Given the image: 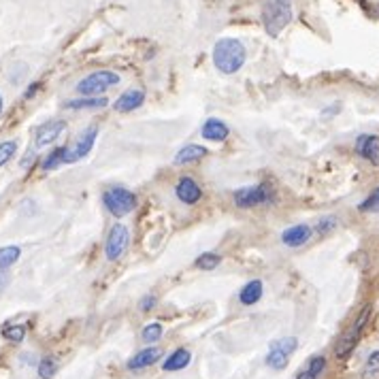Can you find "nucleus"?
<instances>
[{"label": "nucleus", "mask_w": 379, "mask_h": 379, "mask_svg": "<svg viewBox=\"0 0 379 379\" xmlns=\"http://www.w3.org/2000/svg\"><path fill=\"white\" fill-rule=\"evenodd\" d=\"M245 45L235 37H224L213 47V64L224 75H235L245 64Z\"/></svg>", "instance_id": "1"}, {"label": "nucleus", "mask_w": 379, "mask_h": 379, "mask_svg": "<svg viewBox=\"0 0 379 379\" xmlns=\"http://www.w3.org/2000/svg\"><path fill=\"white\" fill-rule=\"evenodd\" d=\"M292 22L290 0H264L262 5V26L271 37H277Z\"/></svg>", "instance_id": "2"}, {"label": "nucleus", "mask_w": 379, "mask_h": 379, "mask_svg": "<svg viewBox=\"0 0 379 379\" xmlns=\"http://www.w3.org/2000/svg\"><path fill=\"white\" fill-rule=\"evenodd\" d=\"M371 311H373L371 305L362 307V311L358 314V318L354 320V324H352V326L341 335V339L337 341V345H335V356H337L339 360H345V358L356 349V345H358V341H360V337H362L366 324H368Z\"/></svg>", "instance_id": "3"}, {"label": "nucleus", "mask_w": 379, "mask_h": 379, "mask_svg": "<svg viewBox=\"0 0 379 379\" xmlns=\"http://www.w3.org/2000/svg\"><path fill=\"white\" fill-rule=\"evenodd\" d=\"M117 84H120V75L117 72L96 70V72H90L88 77H84L75 90H77L82 96H96V94H103V92H107L109 88H113Z\"/></svg>", "instance_id": "4"}, {"label": "nucleus", "mask_w": 379, "mask_h": 379, "mask_svg": "<svg viewBox=\"0 0 379 379\" xmlns=\"http://www.w3.org/2000/svg\"><path fill=\"white\" fill-rule=\"evenodd\" d=\"M103 203L111 215L124 217V215L132 213V209L136 207V196L128 188H109L103 194Z\"/></svg>", "instance_id": "5"}, {"label": "nucleus", "mask_w": 379, "mask_h": 379, "mask_svg": "<svg viewBox=\"0 0 379 379\" xmlns=\"http://www.w3.org/2000/svg\"><path fill=\"white\" fill-rule=\"evenodd\" d=\"M98 132H101L98 126H88L70 147H64V165H72V162L84 160L90 154V151L94 149Z\"/></svg>", "instance_id": "6"}, {"label": "nucleus", "mask_w": 379, "mask_h": 379, "mask_svg": "<svg viewBox=\"0 0 379 379\" xmlns=\"http://www.w3.org/2000/svg\"><path fill=\"white\" fill-rule=\"evenodd\" d=\"M233 198H235V205H237V207H241V209H252V207H258V205H269V203H273L275 192H273L266 184H258V186L239 188Z\"/></svg>", "instance_id": "7"}, {"label": "nucleus", "mask_w": 379, "mask_h": 379, "mask_svg": "<svg viewBox=\"0 0 379 379\" xmlns=\"http://www.w3.org/2000/svg\"><path fill=\"white\" fill-rule=\"evenodd\" d=\"M298 347V339L296 337H283L271 343L269 354H266V366L273 371H283L292 358V354Z\"/></svg>", "instance_id": "8"}, {"label": "nucleus", "mask_w": 379, "mask_h": 379, "mask_svg": "<svg viewBox=\"0 0 379 379\" xmlns=\"http://www.w3.org/2000/svg\"><path fill=\"white\" fill-rule=\"evenodd\" d=\"M130 243V233L124 224H113L111 231L107 235V243H105V256L107 260L115 262L124 256V252L128 250Z\"/></svg>", "instance_id": "9"}, {"label": "nucleus", "mask_w": 379, "mask_h": 379, "mask_svg": "<svg viewBox=\"0 0 379 379\" xmlns=\"http://www.w3.org/2000/svg\"><path fill=\"white\" fill-rule=\"evenodd\" d=\"M64 130H66V122H64V120H53V122L41 124V126L34 130V149H43V147L56 143Z\"/></svg>", "instance_id": "10"}, {"label": "nucleus", "mask_w": 379, "mask_h": 379, "mask_svg": "<svg viewBox=\"0 0 379 379\" xmlns=\"http://www.w3.org/2000/svg\"><path fill=\"white\" fill-rule=\"evenodd\" d=\"M160 358H162V349H160V347H156V345L143 347V349H139V352L126 362V368H128V371H143V368H147V366H151V364L160 362Z\"/></svg>", "instance_id": "11"}, {"label": "nucleus", "mask_w": 379, "mask_h": 379, "mask_svg": "<svg viewBox=\"0 0 379 379\" xmlns=\"http://www.w3.org/2000/svg\"><path fill=\"white\" fill-rule=\"evenodd\" d=\"M356 154L371 165L379 167V136L375 134H360L356 141Z\"/></svg>", "instance_id": "12"}, {"label": "nucleus", "mask_w": 379, "mask_h": 379, "mask_svg": "<svg viewBox=\"0 0 379 379\" xmlns=\"http://www.w3.org/2000/svg\"><path fill=\"white\" fill-rule=\"evenodd\" d=\"M314 231H311V226L307 224H296V226H290V229H285L281 233V241L283 245L288 248H300V245H305L309 239H311Z\"/></svg>", "instance_id": "13"}, {"label": "nucleus", "mask_w": 379, "mask_h": 379, "mask_svg": "<svg viewBox=\"0 0 379 379\" xmlns=\"http://www.w3.org/2000/svg\"><path fill=\"white\" fill-rule=\"evenodd\" d=\"M175 196L186 205H196L203 198V190L192 177H181L175 186Z\"/></svg>", "instance_id": "14"}, {"label": "nucleus", "mask_w": 379, "mask_h": 379, "mask_svg": "<svg viewBox=\"0 0 379 379\" xmlns=\"http://www.w3.org/2000/svg\"><path fill=\"white\" fill-rule=\"evenodd\" d=\"M207 156H209L207 147L196 145V143H190V145H186V147H181V149L177 151L175 158H173V162H175L177 167H186V165L198 162V160H203V158H207Z\"/></svg>", "instance_id": "15"}, {"label": "nucleus", "mask_w": 379, "mask_h": 379, "mask_svg": "<svg viewBox=\"0 0 379 379\" xmlns=\"http://www.w3.org/2000/svg\"><path fill=\"white\" fill-rule=\"evenodd\" d=\"M200 134H203V139H205V141L221 143V141H226V139H229L231 130H229V126H226L221 120H217V117H209V120L203 124V130H200Z\"/></svg>", "instance_id": "16"}, {"label": "nucleus", "mask_w": 379, "mask_h": 379, "mask_svg": "<svg viewBox=\"0 0 379 379\" xmlns=\"http://www.w3.org/2000/svg\"><path fill=\"white\" fill-rule=\"evenodd\" d=\"M143 101H145V92L143 90H139V88H132V90H126L117 101H115V111H120V113H130V111H134V109H139L141 105H143Z\"/></svg>", "instance_id": "17"}, {"label": "nucleus", "mask_w": 379, "mask_h": 379, "mask_svg": "<svg viewBox=\"0 0 379 379\" xmlns=\"http://www.w3.org/2000/svg\"><path fill=\"white\" fill-rule=\"evenodd\" d=\"M190 362H192V352L186 349V347H177L175 352H171L167 356V360L162 362V368L169 371V373L171 371H184Z\"/></svg>", "instance_id": "18"}, {"label": "nucleus", "mask_w": 379, "mask_h": 379, "mask_svg": "<svg viewBox=\"0 0 379 379\" xmlns=\"http://www.w3.org/2000/svg\"><path fill=\"white\" fill-rule=\"evenodd\" d=\"M262 290H264V285H262V281H260V279H252V281H248V283L241 288V292H239V300H241V305H245V307L256 305V302L262 298Z\"/></svg>", "instance_id": "19"}, {"label": "nucleus", "mask_w": 379, "mask_h": 379, "mask_svg": "<svg viewBox=\"0 0 379 379\" xmlns=\"http://www.w3.org/2000/svg\"><path fill=\"white\" fill-rule=\"evenodd\" d=\"M326 371V358L324 356H314L307 360V364L296 373V379H320L322 373Z\"/></svg>", "instance_id": "20"}, {"label": "nucleus", "mask_w": 379, "mask_h": 379, "mask_svg": "<svg viewBox=\"0 0 379 379\" xmlns=\"http://www.w3.org/2000/svg\"><path fill=\"white\" fill-rule=\"evenodd\" d=\"M64 107L72 109V111H79V109H103V107H107V98H103V96H82V98L66 101Z\"/></svg>", "instance_id": "21"}, {"label": "nucleus", "mask_w": 379, "mask_h": 379, "mask_svg": "<svg viewBox=\"0 0 379 379\" xmlns=\"http://www.w3.org/2000/svg\"><path fill=\"white\" fill-rule=\"evenodd\" d=\"M58 368H60V362H58L56 356H43L39 360V364H37V373H39L41 379H53Z\"/></svg>", "instance_id": "22"}, {"label": "nucleus", "mask_w": 379, "mask_h": 379, "mask_svg": "<svg viewBox=\"0 0 379 379\" xmlns=\"http://www.w3.org/2000/svg\"><path fill=\"white\" fill-rule=\"evenodd\" d=\"M22 256V250L18 245H5L0 248V271H7L11 269Z\"/></svg>", "instance_id": "23"}, {"label": "nucleus", "mask_w": 379, "mask_h": 379, "mask_svg": "<svg viewBox=\"0 0 379 379\" xmlns=\"http://www.w3.org/2000/svg\"><path fill=\"white\" fill-rule=\"evenodd\" d=\"M162 335H165V326L160 322H151L141 330V339L145 343H158L162 339Z\"/></svg>", "instance_id": "24"}, {"label": "nucleus", "mask_w": 379, "mask_h": 379, "mask_svg": "<svg viewBox=\"0 0 379 379\" xmlns=\"http://www.w3.org/2000/svg\"><path fill=\"white\" fill-rule=\"evenodd\" d=\"M0 333H3V337L11 343H22L26 339V326H22V324H5Z\"/></svg>", "instance_id": "25"}, {"label": "nucleus", "mask_w": 379, "mask_h": 379, "mask_svg": "<svg viewBox=\"0 0 379 379\" xmlns=\"http://www.w3.org/2000/svg\"><path fill=\"white\" fill-rule=\"evenodd\" d=\"M219 262H221V256H219V254L207 252V254H200L194 264H196V269H200V271H213V269L219 266Z\"/></svg>", "instance_id": "26"}, {"label": "nucleus", "mask_w": 379, "mask_h": 379, "mask_svg": "<svg viewBox=\"0 0 379 379\" xmlns=\"http://www.w3.org/2000/svg\"><path fill=\"white\" fill-rule=\"evenodd\" d=\"M15 154H18V141H3L0 143V169H3Z\"/></svg>", "instance_id": "27"}, {"label": "nucleus", "mask_w": 379, "mask_h": 379, "mask_svg": "<svg viewBox=\"0 0 379 379\" xmlns=\"http://www.w3.org/2000/svg\"><path fill=\"white\" fill-rule=\"evenodd\" d=\"M64 165V147H56L51 154L43 160V171H53Z\"/></svg>", "instance_id": "28"}, {"label": "nucleus", "mask_w": 379, "mask_h": 379, "mask_svg": "<svg viewBox=\"0 0 379 379\" xmlns=\"http://www.w3.org/2000/svg\"><path fill=\"white\" fill-rule=\"evenodd\" d=\"M26 75H28V66L24 62H15L11 68H9V82L13 86H20L24 79H26Z\"/></svg>", "instance_id": "29"}, {"label": "nucleus", "mask_w": 379, "mask_h": 379, "mask_svg": "<svg viewBox=\"0 0 379 379\" xmlns=\"http://www.w3.org/2000/svg\"><path fill=\"white\" fill-rule=\"evenodd\" d=\"M358 209L360 211H364V213H371V211H379V188H375L360 205H358Z\"/></svg>", "instance_id": "30"}, {"label": "nucleus", "mask_w": 379, "mask_h": 379, "mask_svg": "<svg viewBox=\"0 0 379 379\" xmlns=\"http://www.w3.org/2000/svg\"><path fill=\"white\" fill-rule=\"evenodd\" d=\"M375 375H379V349L368 356L364 366V377H375Z\"/></svg>", "instance_id": "31"}, {"label": "nucleus", "mask_w": 379, "mask_h": 379, "mask_svg": "<svg viewBox=\"0 0 379 379\" xmlns=\"http://www.w3.org/2000/svg\"><path fill=\"white\" fill-rule=\"evenodd\" d=\"M337 217H333V215H328V217H322L320 221H318V226H316V231L320 233V235H326V233H330V231H335L337 229Z\"/></svg>", "instance_id": "32"}, {"label": "nucleus", "mask_w": 379, "mask_h": 379, "mask_svg": "<svg viewBox=\"0 0 379 379\" xmlns=\"http://www.w3.org/2000/svg\"><path fill=\"white\" fill-rule=\"evenodd\" d=\"M154 307H156V296L154 294H147V296L141 298V311L149 314Z\"/></svg>", "instance_id": "33"}, {"label": "nucleus", "mask_w": 379, "mask_h": 379, "mask_svg": "<svg viewBox=\"0 0 379 379\" xmlns=\"http://www.w3.org/2000/svg\"><path fill=\"white\" fill-rule=\"evenodd\" d=\"M39 90H41V84H32V86L24 92V98H26V101H28V98H32Z\"/></svg>", "instance_id": "34"}, {"label": "nucleus", "mask_w": 379, "mask_h": 379, "mask_svg": "<svg viewBox=\"0 0 379 379\" xmlns=\"http://www.w3.org/2000/svg\"><path fill=\"white\" fill-rule=\"evenodd\" d=\"M32 162H34V151H28V154L24 156V160H22V169H28Z\"/></svg>", "instance_id": "35"}, {"label": "nucleus", "mask_w": 379, "mask_h": 379, "mask_svg": "<svg viewBox=\"0 0 379 379\" xmlns=\"http://www.w3.org/2000/svg\"><path fill=\"white\" fill-rule=\"evenodd\" d=\"M7 283H9V277L5 275V271H0V290H3Z\"/></svg>", "instance_id": "36"}, {"label": "nucleus", "mask_w": 379, "mask_h": 379, "mask_svg": "<svg viewBox=\"0 0 379 379\" xmlns=\"http://www.w3.org/2000/svg\"><path fill=\"white\" fill-rule=\"evenodd\" d=\"M3 109H5V101H3V94H0V113H3Z\"/></svg>", "instance_id": "37"}]
</instances>
